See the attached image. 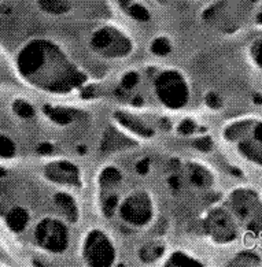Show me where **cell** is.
<instances>
[{
	"mask_svg": "<svg viewBox=\"0 0 262 267\" xmlns=\"http://www.w3.org/2000/svg\"><path fill=\"white\" fill-rule=\"evenodd\" d=\"M14 109H15V111H17L21 117H30V115L33 114L32 109H30L26 103H24V101H17L15 106H14Z\"/></svg>",
	"mask_w": 262,
	"mask_h": 267,
	"instance_id": "3",
	"label": "cell"
},
{
	"mask_svg": "<svg viewBox=\"0 0 262 267\" xmlns=\"http://www.w3.org/2000/svg\"><path fill=\"white\" fill-rule=\"evenodd\" d=\"M254 59H255L258 66L262 69V40L258 43V46L255 47V50H254Z\"/></svg>",
	"mask_w": 262,
	"mask_h": 267,
	"instance_id": "4",
	"label": "cell"
},
{
	"mask_svg": "<svg viewBox=\"0 0 262 267\" xmlns=\"http://www.w3.org/2000/svg\"><path fill=\"white\" fill-rule=\"evenodd\" d=\"M9 222L10 226H11L14 230H22L26 223L25 211H22V210H14L13 213L10 214Z\"/></svg>",
	"mask_w": 262,
	"mask_h": 267,
	"instance_id": "1",
	"label": "cell"
},
{
	"mask_svg": "<svg viewBox=\"0 0 262 267\" xmlns=\"http://www.w3.org/2000/svg\"><path fill=\"white\" fill-rule=\"evenodd\" d=\"M14 154V144L9 138L0 136V155L2 156H10Z\"/></svg>",
	"mask_w": 262,
	"mask_h": 267,
	"instance_id": "2",
	"label": "cell"
}]
</instances>
